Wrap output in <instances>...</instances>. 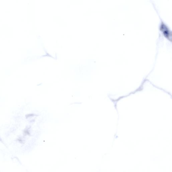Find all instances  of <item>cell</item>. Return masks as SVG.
Wrapping results in <instances>:
<instances>
[{"label": "cell", "mask_w": 172, "mask_h": 172, "mask_svg": "<svg viewBox=\"0 0 172 172\" xmlns=\"http://www.w3.org/2000/svg\"><path fill=\"white\" fill-rule=\"evenodd\" d=\"M160 30L165 37L170 41H171L172 34L169 28L163 22H162L160 27Z\"/></svg>", "instance_id": "obj_1"}]
</instances>
